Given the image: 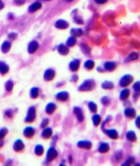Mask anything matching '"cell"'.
<instances>
[{
	"mask_svg": "<svg viewBox=\"0 0 140 166\" xmlns=\"http://www.w3.org/2000/svg\"><path fill=\"white\" fill-rule=\"evenodd\" d=\"M96 82L93 79H87L80 85L78 89L81 92H88L93 90L96 88Z\"/></svg>",
	"mask_w": 140,
	"mask_h": 166,
	"instance_id": "obj_1",
	"label": "cell"
},
{
	"mask_svg": "<svg viewBox=\"0 0 140 166\" xmlns=\"http://www.w3.org/2000/svg\"><path fill=\"white\" fill-rule=\"evenodd\" d=\"M37 117L36 108L34 106H30L27 110L24 122L27 123H33Z\"/></svg>",
	"mask_w": 140,
	"mask_h": 166,
	"instance_id": "obj_2",
	"label": "cell"
},
{
	"mask_svg": "<svg viewBox=\"0 0 140 166\" xmlns=\"http://www.w3.org/2000/svg\"><path fill=\"white\" fill-rule=\"evenodd\" d=\"M58 156V152L54 146H51L47 152L46 156L44 160V163L48 164L55 160Z\"/></svg>",
	"mask_w": 140,
	"mask_h": 166,
	"instance_id": "obj_3",
	"label": "cell"
},
{
	"mask_svg": "<svg viewBox=\"0 0 140 166\" xmlns=\"http://www.w3.org/2000/svg\"><path fill=\"white\" fill-rule=\"evenodd\" d=\"M133 81V77L130 74H126L122 76L119 81V85L122 87H128Z\"/></svg>",
	"mask_w": 140,
	"mask_h": 166,
	"instance_id": "obj_4",
	"label": "cell"
},
{
	"mask_svg": "<svg viewBox=\"0 0 140 166\" xmlns=\"http://www.w3.org/2000/svg\"><path fill=\"white\" fill-rule=\"evenodd\" d=\"M13 149L17 153H21L24 150L25 145L24 143L21 139H18L14 142L13 145Z\"/></svg>",
	"mask_w": 140,
	"mask_h": 166,
	"instance_id": "obj_5",
	"label": "cell"
},
{
	"mask_svg": "<svg viewBox=\"0 0 140 166\" xmlns=\"http://www.w3.org/2000/svg\"><path fill=\"white\" fill-rule=\"evenodd\" d=\"M39 43L37 40H32L30 41L27 46V52L30 54H33L36 53L39 49Z\"/></svg>",
	"mask_w": 140,
	"mask_h": 166,
	"instance_id": "obj_6",
	"label": "cell"
},
{
	"mask_svg": "<svg viewBox=\"0 0 140 166\" xmlns=\"http://www.w3.org/2000/svg\"><path fill=\"white\" fill-rule=\"evenodd\" d=\"M36 134V130L31 126H27L25 128L23 132V134L25 138L27 139L33 138Z\"/></svg>",
	"mask_w": 140,
	"mask_h": 166,
	"instance_id": "obj_7",
	"label": "cell"
},
{
	"mask_svg": "<svg viewBox=\"0 0 140 166\" xmlns=\"http://www.w3.org/2000/svg\"><path fill=\"white\" fill-rule=\"evenodd\" d=\"M56 76V72L53 69H47L43 74V79L45 81L50 82L54 79Z\"/></svg>",
	"mask_w": 140,
	"mask_h": 166,
	"instance_id": "obj_8",
	"label": "cell"
},
{
	"mask_svg": "<svg viewBox=\"0 0 140 166\" xmlns=\"http://www.w3.org/2000/svg\"><path fill=\"white\" fill-rule=\"evenodd\" d=\"M73 112L76 116L77 121L80 123L84 121V116L82 109L79 106H74L73 109Z\"/></svg>",
	"mask_w": 140,
	"mask_h": 166,
	"instance_id": "obj_9",
	"label": "cell"
},
{
	"mask_svg": "<svg viewBox=\"0 0 140 166\" xmlns=\"http://www.w3.org/2000/svg\"><path fill=\"white\" fill-rule=\"evenodd\" d=\"M104 133H105L109 138L111 139L116 140L119 138V135L117 130L115 129H106L101 130Z\"/></svg>",
	"mask_w": 140,
	"mask_h": 166,
	"instance_id": "obj_10",
	"label": "cell"
},
{
	"mask_svg": "<svg viewBox=\"0 0 140 166\" xmlns=\"http://www.w3.org/2000/svg\"><path fill=\"white\" fill-rule=\"evenodd\" d=\"M70 94L68 91H62L58 92L56 95L55 98L57 100L60 102H66L69 99Z\"/></svg>",
	"mask_w": 140,
	"mask_h": 166,
	"instance_id": "obj_11",
	"label": "cell"
},
{
	"mask_svg": "<svg viewBox=\"0 0 140 166\" xmlns=\"http://www.w3.org/2000/svg\"><path fill=\"white\" fill-rule=\"evenodd\" d=\"M76 145L78 148L86 150H90L92 147V143L90 141L87 140L79 141L78 142Z\"/></svg>",
	"mask_w": 140,
	"mask_h": 166,
	"instance_id": "obj_12",
	"label": "cell"
},
{
	"mask_svg": "<svg viewBox=\"0 0 140 166\" xmlns=\"http://www.w3.org/2000/svg\"><path fill=\"white\" fill-rule=\"evenodd\" d=\"M12 46L11 41L9 40H5L1 45V51L2 53L6 54L10 51Z\"/></svg>",
	"mask_w": 140,
	"mask_h": 166,
	"instance_id": "obj_13",
	"label": "cell"
},
{
	"mask_svg": "<svg viewBox=\"0 0 140 166\" xmlns=\"http://www.w3.org/2000/svg\"><path fill=\"white\" fill-rule=\"evenodd\" d=\"M42 7V4L40 1L34 2L29 5L28 7V12L30 13H33L40 10Z\"/></svg>",
	"mask_w": 140,
	"mask_h": 166,
	"instance_id": "obj_14",
	"label": "cell"
},
{
	"mask_svg": "<svg viewBox=\"0 0 140 166\" xmlns=\"http://www.w3.org/2000/svg\"><path fill=\"white\" fill-rule=\"evenodd\" d=\"M53 130L50 127H47L43 129L41 132V136L43 139L47 140L52 137L53 135Z\"/></svg>",
	"mask_w": 140,
	"mask_h": 166,
	"instance_id": "obj_15",
	"label": "cell"
},
{
	"mask_svg": "<svg viewBox=\"0 0 140 166\" xmlns=\"http://www.w3.org/2000/svg\"><path fill=\"white\" fill-rule=\"evenodd\" d=\"M124 113L126 117L131 119L134 118L136 115L135 109L130 107H127L124 109Z\"/></svg>",
	"mask_w": 140,
	"mask_h": 166,
	"instance_id": "obj_16",
	"label": "cell"
},
{
	"mask_svg": "<svg viewBox=\"0 0 140 166\" xmlns=\"http://www.w3.org/2000/svg\"><path fill=\"white\" fill-rule=\"evenodd\" d=\"M10 66L4 61H0V75L4 76L8 74L10 71Z\"/></svg>",
	"mask_w": 140,
	"mask_h": 166,
	"instance_id": "obj_17",
	"label": "cell"
},
{
	"mask_svg": "<svg viewBox=\"0 0 140 166\" xmlns=\"http://www.w3.org/2000/svg\"><path fill=\"white\" fill-rule=\"evenodd\" d=\"M80 60L78 59H75L71 61L69 64V69L72 72H77L79 70L80 65Z\"/></svg>",
	"mask_w": 140,
	"mask_h": 166,
	"instance_id": "obj_18",
	"label": "cell"
},
{
	"mask_svg": "<svg viewBox=\"0 0 140 166\" xmlns=\"http://www.w3.org/2000/svg\"><path fill=\"white\" fill-rule=\"evenodd\" d=\"M57 109L56 104L53 102H50L47 104L45 108V111L47 114L51 115L53 114Z\"/></svg>",
	"mask_w": 140,
	"mask_h": 166,
	"instance_id": "obj_19",
	"label": "cell"
},
{
	"mask_svg": "<svg viewBox=\"0 0 140 166\" xmlns=\"http://www.w3.org/2000/svg\"><path fill=\"white\" fill-rule=\"evenodd\" d=\"M68 23L66 21L63 19H59L56 22L55 24V27L58 29H61V30H64L68 28Z\"/></svg>",
	"mask_w": 140,
	"mask_h": 166,
	"instance_id": "obj_20",
	"label": "cell"
},
{
	"mask_svg": "<svg viewBox=\"0 0 140 166\" xmlns=\"http://www.w3.org/2000/svg\"><path fill=\"white\" fill-rule=\"evenodd\" d=\"M40 89L38 87H32L29 91V96L32 99H38L40 96Z\"/></svg>",
	"mask_w": 140,
	"mask_h": 166,
	"instance_id": "obj_21",
	"label": "cell"
},
{
	"mask_svg": "<svg viewBox=\"0 0 140 166\" xmlns=\"http://www.w3.org/2000/svg\"><path fill=\"white\" fill-rule=\"evenodd\" d=\"M110 149V146L108 143L102 142L98 147V151L101 153H106L109 151Z\"/></svg>",
	"mask_w": 140,
	"mask_h": 166,
	"instance_id": "obj_22",
	"label": "cell"
},
{
	"mask_svg": "<svg viewBox=\"0 0 140 166\" xmlns=\"http://www.w3.org/2000/svg\"><path fill=\"white\" fill-rule=\"evenodd\" d=\"M131 94V91L128 88H125L121 91L119 96V99L122 101L127 100Z\"/></svg>",
	"mask_w": 140,
	"mask_h": 166,
	"instance_id": "obj_23",
	"label": "cell"
},
{
	"mask_svg": "<svg viewBox=\"0 0 140 166\" xmlns=\"http://www.w3.org/2000/svg\"><path fill=\"white\" fill-rule=\"evenodd\" d=\"M117 66L116 63L115 62L108 61L104 64V69L108 72H112L116 68Z\"/></svg>",
	"mask_w": 140,
	"mask_h": 166,
	"instance_id": "obj_24",
	"label": "cell"
},
{
	"mask_svg": "<svg viewBox=\"0 0 140 166\" xmlns=\"http://www.w3.org/2000/svg\"><path fill=\"white\" fill-rule=\"evenodd\" d=\"M44 152V147L41 144H37L35 146L34 153L38 157H41L43 156Z\"/></svg>",
	"mask_w": 140,
	"mask_h": 166,
	"instance_id": "obj_25",
	"label": "cell"
},
{
	"mask_svg": "<svg viewBox=\"0 0 140 166\" xmlns=\"http://www.w3.org/2000/svg\"><path fill=\"white\" fill-rule=\"evenodd\" d=\"M57 51L58 53L62 55H66L69 52V49L68 46L63 44H61L58 46Z\"/></svg>",
	"mask_w": 140,
	"mask_h": 166,
	"instance_id": "obj_26",
	"label": "cell"
},
{
	"mask_svg": "<svg viewBox=\"0 0 140 166\" xmlns=\"http://www.w3.org/2000/svg\"><path fill=\"white\" fill-rule=\"evenodd\" d=\"M126 137L128 140L132 142H134L137 140V136L135 132L133 131H129L127 132Z\"/></svg>",
	"mask_w": 140,
	"mask_h": 166,
	"instance_id": "obj_27",
	"label": "cell"
},
{
	"mask_svg": "<svg viewBox=\"0 0 140 166\" xmlns=\"http://www.w3.org/2000/svg\"><path fill=\"white\" fill-rule=\"evenodd\" d=\"M5 89L7 92H11L14 89V83L11 79H8L5 82Z\"/></svg>",
	"mask_w": 140,
	"mask_h": 166,
	"instance_id": "obj_28",
	"label": "cell"
},
{
	"mask_svg": "<svg viewBox=\"0 0 140 166\" xmlns=\"http://www.w3.org/2000/svg\"><path fill=\"white\" fill-rule=\"evenodd\" d=\"M101 88L107 90H111L114 88V84L110 81H105L101 84Z\"/></svg>",
	"mask_w": 140,
	"mask_h": 166,
	"instance_id": "obj_29",
	"label": "cell"
},
{
	"mask_svg": "<svg viewBox=\"0 0 140 166\" xmlns=\"http://www.w3.org/2000/svg\"><path fill=\"white\" fill-rule=\"evenodd\" d=\"M15 111L13 109L8 108L4 111V115L6 118L8 120H11L13 118L15 114Z\"/></svg>",
	"mask_w": 140,
	"mask_h": 166,
	"instance_id": "obj_30",
	"label": "cell"
},
{
	"mask_svg": "<svg viewBox=\"0 0 140 166\" xmlns=\"http://www.w3.org/2000/svg\"><path fill=\"white\" fill-rule=\"evenodd\" d=\"M71 35L74 38L81 36L83 34L82 30L81 28H73L70 31Z\"/></svg>",
	"mask_w": 140,
	"mask_h": 166,
	"instance_id": "obj_31",
	"label": "cell"
},
{
	"mask_svg": "<svg viewBox=\"0 0 140 166\" xmlns=\"http://www.w3.org/2000/svg\"><path fill=\"white\" fill-rule=\"evenodd\" d=\"M101 117L99 114H95L92 117L93 124L95 127L99 126L101 122Z\"/></svg>",
	"mask_w": 140,
	"mask_h": 166,
	"instance_id": "obj_32",
	"label": "cell"
},
{
	"mask_svg": "<svg viewBox=\"0 0 140 166\" xmlns=\"http://www.w3.org/2000/svg\"><path fill=\"white\" fill-rule=\"evenodd\" d=\"M139 55L138 53L137 52H133L131 53L127 57L126 59L125 60L126 62H130L131 61L136 60L138 59Z\"/></svg>",
	"mask_w": 140,
	"mask_h": 166,
	"instance_id": "obj_33",
	"label": "cell"
},
{
	"mask_svg": "<svg viewBox=\"0 0 140 166\" xmlns=\"http://www.w3.org/2000/svg\"><path fill=\"white\" fill-rule=\"evenodd\" d=\"M87 106H88V108L91 112L93 113H96L97 112V105L93 101H89L87 104Z\"/></svg>",
	"mask_w": 140,
	"mask_h": 166,
	"instance_id": "obj_34",
	"label": "cell"
},
{
	"mask_svg": "<svg viewBox=\"0 0 140 166\" xmlns=\"http://www.w3.org/2000/svg\"><path fill=\"white\" fill-rule=\"evenodd\" d=\"M135 162V158L133 156H129L125 161L122 165V166H131L134 164Z\"/></svg>",
	"mask_w": 140,
	"mask_h": 166,
	"instance_id": "obj_35",
	"label": "cell"
},
{
	"mask_svg": "<svg viewBox=\"0 0 140 166\" xmlns=\"http://www.w3.org/2000/svg\"><path fill=\"white\" fill-rule=\"evenodd\" d=\"M84 66L86 69L88 70H91L94 68L95 66V63L92 60H88L84 63Z\"/></svg>",
	"mask_w": 140,
	"mask_h": 166,
	"instance_id": "obj_36",
	"label": "cell"
},
{
	"mask_svg": "<svg viewBox=\"0 0 140 166\" xmlns=\"http://www.w3.org/2000/svg\"><path fill=\"white\" fill-rule=\"evenodd\" d=\"M76 43V38L74 37L71 36L68 38L66 41V46L68 47L74 46Z\"/></svg>",
	"mask_w": 140,
	"mask_h": 166,
	"instance_id": "obj_37",
	"label": "cell"
},
{
	"mask_svg": "<svg viewBox=\"0 0 140 166\" xmlns=\"http://www.w3.org/2000/svg\"><path fill=\"white\" fill-rule=\"evenodd\" d=\"M100 102L103 105L105 106H109L110 103V100L109 97L107 96H104L100 99Z\"/></svg>",
	"mask_w": 140,
	"mask_h": 166,
	"instance_id": "obj_38",
	"label": "cell"
},
{
	"mask_svg": "<svg viewBox=\"0 0 140 166\" xmlns=\"http://www.w3.org/2000/svg\"><path fill=\"white\" fill-rule=\"evenodd\" d=\"M8 133L7 128L3 127L0 129V139H4Z\"/></svg>",
	"mask_w": 140,
	"mask_h": 166,
	"instance_id": "obj_39",
	"label": "cell"
},
{
	"mask_svg": "<svg viewBox=\"0 0 140 166\" xmlns=\"http://www.w3.org/2000/svg\"><path fill=\"white\" fill-rule=\"evenodd\" d=\"M50 120L48 118H44L41 120V123H40V128L43 129L47 127V126L49 125V123H50Z\"/></svg>",
	"mask_w": 140,
	"mask_h": 166,
	"instance_id": "obj_40",
	"label": "cell"
},
{
	"mask_svg": "<svg viewBox=\"0 0 140 166\" xmlns=\"http://www.w3.org/2000/svg\"><path fill=\"white\" fill-rule=\"evenodd\" d=\"M123 157V153L121 151H119L116 153L115 155V159L116 162L119 163L122 160Z\"/></svg>",
	"mask_w": 140,
	"mask_h": 166,
	"instance_id": "obj_41",
	"label": "cell"
},
{
	"mask_svg": "<svg viewBox=\"0 0 140 166\" xmlns=\"http://www.w3.org/2000/svg\"><path fill=\"white\" fill-rule=\"evenodd\" d=\"M18 34L17 32H10L7 35V38H8V40L10 41H13L17 40V38H18Z\"/></svg>",
	"mask_w": 140,
	"mask_h": 166,
	"instance_id": "obj_42",
	"label": "cell"
},
{
	"mask_svg": "<svg viewBox=\"0 0 140 166\" xmlns=\"http://www.w3.org/2000/svg\"><path fill=\"white\" fill-rule=\"evenodd\" d=\"M112 116L111 115H108L106 117L105 120H104L103 122H102V124H101V130L105 128V126L106 124L107 123H109V122H111L112 121Z\"/></svg>",
	"mask_w": 140,
	"mask_h": 166,
	"instance_id": "obj_43",
	"label": "cell"
},
{
	"mask_svg": "<svg viewBox=\"0 0 140 166\" xmlns=\"http://www.w3.org/2000/svg\"><path fill=\"white\" fill-rule=\"evenodd\" d=\"M74 22L78 24H84V21L81 16L78 15H74Z\"/></svg>",
	"mask_w": 140,
	"mask_h": 166,
	"instance_id": "obj_44",
	"label": "cell"
},
{
	"mask_svg": "<svg viewBox=\"0 0 140 166\" xmlns=\"http://www.w3.org/2000/svg\"><path fill=\"white\" fill-rule=\"evenodd\" d=\"M81 50H82L83 52L85 53V54L88 55L90 53V49L87 45L85 44H82L81 45Z\"/></svg>",
	"mask_w": 140,
	"mask_h": 166,
	"instance_id": "obj_45",
	"label": "cell"
},
{
	"mask_svg": "<svg viewBox=\"0 0 140 166\" xmlns=\"http://www.w3.org/2000/svg\"><path fill=\"white\" fill-rule=\"evenodd\" d=\"M132 88L134 91H140V83L139 81L136 82L133 84Z\"/></svg>",
	"mask_w": 140,
	"mask_h": 166,
	"instance_id": "obj_46",
	"label": "cell"
},
{
	"mask_svg": "<svg viewBox=\"0 0 140 166\" xmlns=\"http://www.w3.org/2000/svg\"><path fill=\"white\" fill-rule=\"evenodd\" d=\"M140 91H134L133 94V99L134 102H136L139 100L140 97Z\"/></svg>",
	"mask_w": 140,
	"mask_h": 166,
	"instance_id": "obj_47",
	"label": "cell"
},
{
	"mask_svg": "<svg viewBox=\"0 0 140 166\" xmlns=\"http://www.w3.org/2000/svg\"><path fill=\"white\" fill-rule=\"evenodd\" d=\"M79 79V77L78 76L75 74L71 76L70 79V81L72 83H76L77 82Z\"/></svg>",
	"mask_w": 140,
	"mask_h": 166,
	"instance_id": "obj_48",
	"label": "cell"
},
{
	"mask_svg": "<svg viewBox=\"0 0 140 166\" xmlns=\"http://www.w3.org/2000/svg\"><path fill=\"white\" fill-rule=\"evenodd\" d=\"M14 3L17 6L23 5L26 3V0H13Z\"/></svg>",
	"mask_w": 140,
	"mask_h": 166,
	"instance_id": "obj_49",
	"label": "cell"
},
{
	"mask_svg": "<svg viewBox=\"0 0 140 166\" xmlns=\"http://www.w3.org/2000/svg\"><path fill=\"white\" fill-rule=\"evenodd\" d=\"M15 16L13 13H10L7 15V18L9 20L13 21L15 19Z\"/></svg>",
	"mask_w": 140,
	"mask_h": 166,
	"instance_id": "obj_50",
	"label": "cell"
},
{
	"mask_svg": "<svg viewBox=\"0 0 140 166\" xmlns=\"http://www.w3.org/2000/svg\"><path fill=\"white\" fill-rule=\"evenodd\" d=\"M58 139H59V136H58V135H55L53 136L52 142H51L52 146H54V145H56Z\"/></svg>",
	"mask_w": 140,
	"mask_h": 166,
	"instance_id": "obj_51",
	"label": "cell"
},
{
	"mask_svg": "<svg viewBox=\"0 0 140 166\" xmlns=\"http://www.w3.org/2000/svg\"><path fill=\"white\" fill-rule=\"evenodd\" d=\"M140 117L139 116L137 117L135 120V124L136 127L139 129H140Z\"/></svg>",
	"mask_w": 140,
	"mask_h": 166,
	"instance_id": "obj_52",
	"label": "cell"
},
{
	"mask_svg": "<svg viewBox=\"0 0 140 166\" xmlns=\"http://www.w3.org/2000/svg\"><path fill=\"white\" fill-rule=\"evenodd\" d=\"M94 1L97 4H103L107 2V0H94Z\"/></svg>",
	"mask_w": 140,
	"mask_h": 166,
	"instance_id": "obj_53",
	"label": "cell"
},
{
	"mask_svg": "<svg viewBox=\"0 0 140 166\" xmlns=\"http://www.w3.org/2000/svg\"><path fill=\"white\" fill-rule=\"evenodd\" d=\"M5 7V4L3 0H0V11L2 10Z\"/></svg>",
	"mask_w": 140,
	"mask_h": 166,
	"instance_id": "obj_54",
	"label": "cell"
},
{
	"mask_svg": "<svg viewBox=\"0 0 140 166\" xmlns=\"http://www.w3.org/2000/svg\"><path fill=\"white\" fill-rule=\"evenodd\" d=\"M124 101V106L127 107V108L131 106L132 104H131V103L130 102V101H127V100Z\"/></svg>",
	"mask_w": 140,
	"mask_h": 166,
	"instance_id": "obj_55",
	"label": "cell"
},
{
	"mask_svg": "<svg viewBox=\"0 0 140 166\" xmlns=\"http://www.w3.org/2000/svg\"><path fill=\"white\" fill-rule=\"evenodd\" d=\"M68 161L70 164L71 165L73 162V157L72 155H70L68 156Z\"/></svg>",
	"mask_w": 140,
	"mask_h": 166,
	"instance_id": "obj_56",
	"label": "cell"
},
{
	"mask_svg": "<svg viewBox=\"0 0 140 166\" xmlns=\"http://www.w3.org/2000/svg\"><path fill=\"white\" fill-rule=\"evenodd\" d=\"M4 144H5L4 140L0 139V149L3 148V146H4Z\"/></svg>",
	"mask_w": 140,
	"mask_h": 166,
	"instance_id": "obj_57",
	"label": "cell"
},
{
	"mask_svg": "<svg viewBox=\"0 0 140 166\" xmlns=\"http://www.w3.org/2000/svg\"><path fill=\"white\" fill-rule=\"evenodd\" d=\"M97 70L100 73H103L105 72V69L100 67L97 68Z\"/></svg>",
	"mask_w": 140,
	"mask_h": 166,
	"instance_id": "obj_58",
	"label": "cell"
},
{
	"mask_svg": "<svg viewBox=\"0 0 140 166\" xmlns=\"http://www.w3.org/2000/svg\"><path fill=\"white\" fill-rule=\"evenodd\" d=\"M64 85V83L60 82V83H58L56 84V87H62V86H63Z\"/></svg>",
	"mask_w": 140,
	"mask_h": 166,
	"instance_id": "obj_59",
	"label": "cell"
},
{
	"mask_svg": "<svg viewBox=\"0 0 140 166\" xmlns=\"http://www.w3.org/2000/svg\"><path fill=\"white\" fill-rule=\"evenodd\" d=\"M38 1H51V0H38Z\"/></svg>",
	"mask_w": 140,
	"mask_h": 166,
	"instance_id": "obj_60",
	"label": "cell"
},
{
	"mask_svg": "<svg viewBox=\"0 0 140 166\" xmlns=\"http://www.w3.org/2000/svg\"><path fill=\"white\" fill-rule=\"evenodd\" d=\"M64 1L67 2H70L73 1H74V0H64Z\"/></svg>",
	"mask_w": 140,
	"mask_h": 166,
	"instance_id": "obj_61",
	"label": "cell"
}]
</instances>
